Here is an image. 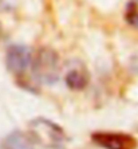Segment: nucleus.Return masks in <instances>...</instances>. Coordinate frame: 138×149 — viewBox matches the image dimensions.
<instances>
[{"label":"nucleus","instance_id":"nucleus-1","mask_svg":"<svg viewBox=\"0 0 138 149\" xmlns=\"http://www.w3.org/2000/svg\"><path fill=\"white\" fill-rule=\"evenodd\" d=\"M30 69L38 83L52 86L59 82L62 75L60 56L51 47H40L32 54Z\"/></svg>","mask_w":138,"mask_h":149},{"label":"nucleus","instance_id":"nucleus-2","mask_svg":"<svg viewBox=\"0 0 138 149\" xmlns=\"http://www.w3.org/2000/svg\"><path fill=\"white\" fill-rule=\"evenodd\" d=\"M28 134L36 145L46 149H64L69 142L64 129L44 117H36L28 122Z\"/></svg>","mask_w":138,"mask_h":149},{"label":"nucleus","instance_id":"nucleus-3","mask_svg":"<svg viewBox=\"0 0 138 149\" xmlns=\"http://www.w3.org/2000/svg\"><path fill=\"white\" fill-rule=\"evenodd\" d=\"M90 139L97 146L102 149H137L138 140L134 136L125 132H109L97 130L93 132Z\"/></svg>","mask_w":138,"mask_h":149},{"label":"nucleus","instance_id":"nucleus-4","mask_svg":"<svg viewBox=\"0 0 138 149\" xmlns=\"http://www.w3.org/2000/svg\"><path fill=\"white\" fill-rule=\"evenodd\" d=\"M32 52L24 45H11L6 51V67L15 78H21L30 69Z\"/></svg>","mask_w":138,"mask_h":149},{"label":"nucleus","instance_id":"nucleus-5","mask_svg":"<svg viewBox=\"0 0 138 149\" xmlns=\"http://www.w3.org/2000/svg\"><path fill=\"white\" fill-rule=\"evenodd\" d=\"M64 83L73 91L85 90L90 83V73L86 65L78 59L71 61L64 67Z\"/></svg>","mask_w":138,"mask_h":149},{"label":"nucleus","instance_id":"nucleus-6","mask_svg":"<svg viewBox=\"0 0 138 149\" xmlns=\"http://www.w3.org/2000/svg\"><path fill=\"white\" fill-rule=\"evenodd\" d=\"M0 149H36V144L28 132L14 130L3 137L0 141Z\"/></svg>","mask_w":138,"mask_h":149},{"label":"nucleus","instance_id":"nucleus-7","mask_svg":"<svg viewBox=\"0 0 138 149\" xmlns=\"http://www.w3.org/2000/svg\"><path fill=\"white\" fill-rule=\"evenodd\" d=\"M123 16L129 26L138 28V0H129L125 8Z\"/></svg>","mask_w":138,"mask_h":149}]
</instances>
